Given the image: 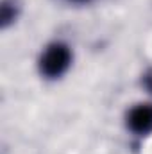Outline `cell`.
I'll use <instances>...</instances> for the list:
<instances>
[{"label": "cell", "mask_w": 152, "mask_h": 154, "mask_svg": "<svg viewBox=\"0 0 152 154\" xmlns=\"http://www.w3.org/2000/svg\"><path fill=\"white\" fill-rule=\"evenodd\" d=\"M72 61H74V52L70 45L65 41H52L43 48L39 56L38 70L41 77L48 81H56L68 72V68L72 66Z\"/></svg>", "instance_id": "obj_1"}, {"label": "cell", "mask_w": 152, "mask_h": 154, "mask_svg": "<svg viewBox=\"0 0 152 154\" xmlns=\"http://www.w3.org/2000/svg\"><path fill=\"white\" fill-rule=\"evenodd\" d=\"M125 124L127 129L138 136H147L152 133V104L145 102V104H136L132 106L127 116H125Z\"/></svg>", "instance_id": "obj_2"}, {"label": "cell", "mask_w": 152, "mask_h": 154, "mask_svg": "<svg viewBox=\"0 0 152 154\" xmlns=\"http://www.w3.org/2000/svg\"><path fill=\"white\" fill-rule=\"evenodd\" d=\"M18 18V4L16 0H2L0 4V27L7 29Z\"/></svg>", "instance_id": "obj_3"}, {"label": "cell", "mask_w": 152, "mask_h": 154, "mask_svg": "<svg viewBox=\"0 0 152 154\" xmlns=\"http://www.w3.org/2000/svg\"><path fill=\"white\" fill-rule=\"evenodd\" d=\"M141 84H143V88H145L149 93H152V68H149V70L143 74V77H141Z\"/></svg>", "instance_id": "obj_4"}, {"label": "cell", "mask_w": 152, "mask_h": 154, "mask_svg": "<svg viewBox=\"0 0 152 154\" xmlns=\"http://www.w3.org/2000/svg\"><path fill=\"white\" fill-rule=\"evenodd\" d=\"M66 2L75 4V5H88V4H91V2H95V0H66Z\"/></svg>", "instance_id": "obj_5"}]
</instances>
